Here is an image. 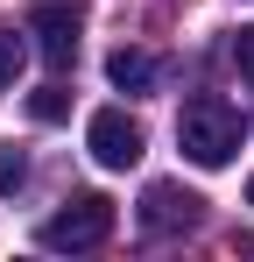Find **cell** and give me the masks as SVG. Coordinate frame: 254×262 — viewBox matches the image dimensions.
<instances>
[{
    "mask_svg": "<svg viewBox=\"0 0 254 262\" xmlns=\"http://www.w3.org/2000/svg\"><path fill=\"white\" fill-rule=\"evenodd\" d=\"M240 135H247L240 106L219 99V92H198V99L176 114V142H184V156H191L198 170H226V163L240 156Z\"/></svg>",
    "mask_w": 254,
    "mask_h": 262,
    "instance_id": "obj_1",
    "label": "cell"
},
{
    "mask_svg": "<svg viewBox=\"0 0 254 262\" xmlns=\"http://www.w3.org/2000/svg\"><path fill=\"white\" fill-rule=\"evenodd\" d=\"M106 234H113V199H106V191H78L64 213H49L36 227L42 248H71V255H78V248H99Z\"/></svg>",
    "mask_w": 254,
    "mask_h": 262,
    "instance_id": "obj_2",
    "label": "cell"
},
{
    "mask_svg": "<svg viewBox=\"0 0 254 262\" xmlns=\"http://www.w3.org/2000/svg\"><path fill=\"white\" fill-rule=\"evenodd\" d=\"M141 121L134 114H120V106H99L92 114V128H85V149H92V163L99 170H134L141 163Z\"/></svg>",
    "mask_w": 254,
    "mask_h": 262,
    "instance_id": "obj_3",
    "label": "cell"
},
{
    "mask_svg": "<svg viewBox=\"0 0 254 262\" xmlns=\"http://www.w3.org/2000/svg\"><path fill=\"white\" fill-rule=\"evenodd\" d=\"M78 29H85L78 0H36V7H29V36H36L42 64H57V71L78 57Z\"/></svg>",
    "mask_w": 254,
    "mask_h": 262,
    "instance_id": "obj_4",
    "label": "cell"
},
{
    "mask_svg": "<svg viewBox=\"0 0 254 262\" xmlns=\"http://www.w3.org/2000/svg\"><path fill=\"white\" fill-rule=\"evenodd\" d=\"M198 220H205V199L184 191V184H169V177H156L141 191V234H191Z\"/></svg>",
    "mask_w": 254,
    "mask_h": 262,
    "instance_id": "obj_5",
    "label": "cell"
},
{
    "mask_svg": "<svg viewBox=\"0 0 254 262\" xmlns=\"http://www.w3.org/2000/svg\"><path fill=\"white\" fill-rule=\"evenodd\" d=\"M106 78H113L120 92H156L163 64H156L148 50H113V57H106Z\"/></svg>",
    "mask_w": 254,
    "mask_h": 262,
    "instance_id": "obj_6",
    "label": "cell"
},
{
    "mask_svg": "<svg viewBox=\"0 0 254 262\" xmlns=\"http://www.w3.org/2000/svg\"><path fill=\"white\" fill-rule=\"evenodd\" d=\"M64 114H71V92H64V85L29 92V121H42V128H49V121H64Z\"/></svg>",
    "mask_w": 254,
    "mask_h": 262,
    "instance_id": "obj_7",
    "label": "cell"
},
{
    "mask_svg": "<svg viewBox=\"0 0 254 262\" xmlns=\"http://www.w3.org/2000/svg\"><path fill=\"white\" fill-rule=\"evenodd\" d=\"M21 184H29V156H21L14 142H0V199H7V191H21Z\"/></svg>",
    "mask_w": 254,
    "mask_h": 262,
    "instance_id": "obj_8",
    "label": "cell"
},
{
    "mask_svg": "<svg viewBox=\"0 0 254 262\" xmlns=\"http://www.w3.org/2000/svg\"><path fill=\"white\" fill-rule=\"evenodd\" d=\"M14 71H21V36H14V29H0V92L14 85Z\"/></svg>",
    "mask_w": 254,
    "mask_h": 262,
    "instance_id": "obj_9",
    "label": "cell"
},
{
    "mask_svg": "<svg viewBox=\"0 0 254 262\" xmlns=\"http://www.w3.org/2000/svg\"><path fill=\"white\" fill-rule=\"evenodd\" d=\"M233 64H240V78L254 85V29H240V36H233Z\"/></svg>",
    "mask_w": 254,
    "mask_h": 262,
    "instance_id": "obj_10",
    "label": "cell"
},
{
    "mask_svg": "<svg viewBox=\"0 0 254 262\" xmlns=\"http://www.w3.org/2000/svg\"><path fill=\"white\" fill-rule=\"evenodd\" d=\"M247 206H254V177H247Z\"/></svg>",
    "mask_w": 254,
    "mask_h": 262,
    "instance_id": "obj_11",
    "label": "cell"
}]
</instances>
